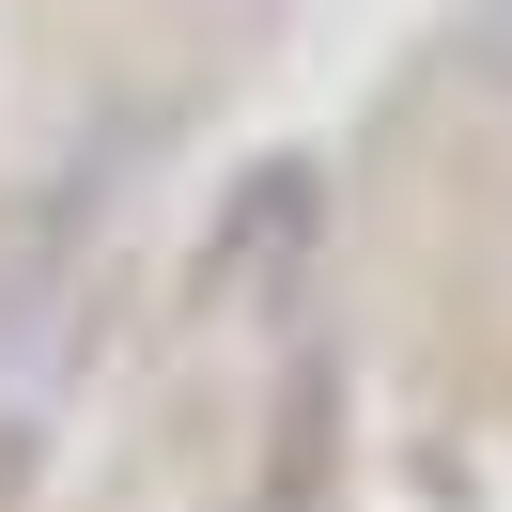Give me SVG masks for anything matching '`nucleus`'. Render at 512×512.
I'll list each match as a JSON object with an SVG mask.
<instances>
[{
  "mask_svg": "<svg viewBox=\"0 0 512 512\" xmlns=\"http://www.w3.org/2000/svg\"><path fill=\"white\" fill-rule=\"evenodd\" d=\"M466 63H481V78L512 94V0H481V32H466Z\"/></svg>",
  "mask_w": 512,
  "mask_h": 512,
  "instance_id": "1",
  "label": "nucleus"
}]
</instances>
